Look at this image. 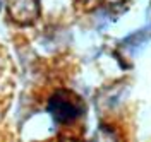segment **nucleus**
<instances>
[{
    "instance_id": "1",
    "label": "nucleus",
    "mask_w": 151,
    "mask_h": 142,
    "mask_svg": "<svg viewBox=\"0 0 151 142\" xmlns=\"http://www.w3.org/2000/svg\"><path fill=\"white\" fill-rule=\"evenodd\" d=\"M48 110H50L52 116L55 118V122L70 123L83 115L84 106L76 94L69 93V91H60L50 99Z\"/></svg>"
}]
</instances>
